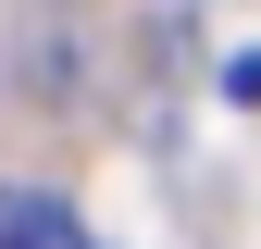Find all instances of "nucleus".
I'll list each match as a JSON object with an SVG mask.
<instances>
[{"label":"nucleus","instance_id":"obj_1","mask_svg":"<svg viewBox=\"0 0 261 249\" xmlns=\"http://www.w3.org/2000/svg\"><path fill=\"white\" fill-rule=\"evenodd\" d=\"M0 249H100L75 225V200H38V187H25V200H0Z\"/></svg>","mask_w":261,"mask_h":249}]
</instances>
